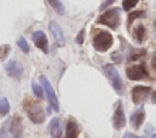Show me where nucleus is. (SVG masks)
Returning a JSON list of instances; mask_svg holds the SVG:
<instances>
[{"mask_svg": "<svg viewBox=\"0 0 156 138\" xmlns=\"http://www.w3.org/2000/svg\"><path fill=\"white\" fill-rule=\"evenodd\" d=\"M23 108L29 117V120L33 123H41L45 120V113L41 108V105L33 100V99H26L23 103Z\"/></svg>", "mask_w": 156, "mask_h": 138, "instance_id": "nucleus-1", "label": "nucleus"}, {"mask_svg": "<svg viewBox=\"0 0 156 138\" xmlns=\"http://www.w3.org/2000/svg\"><path fill=\"white\" fill-rule=\"evenodd\" d=\"M98 23H101L104 25H107L111 29H117V27L121 23V12H119V8L118 7H113V8L107 10L106 12H104L99 17Z\"/></svg>", "mask_w": 156, "mask_h": 138, "instance_id": "nucleus-2", "label": "nucleus"}, {"mask_svg": "<svg viewBox=\"0 0 156 138\" xmlns=\"http://www.w3.org/2000/svg\"><path fill=\"white\" fill-rule=\"evenodd\" d=\"M113 44V38L108 31L101 30L99 31L94 39H93V45L95 47V50H98L99 52H105L107 51Z\"/></svg>", "mask_w": 156, "mask_h": 138, "instance_id": "nucleus-3", "label": "nucleus"}, {"mask_svg": "<svg viewBox=\"0 0 156 138\" xmlns=\"http://www.w3.org/2000/svg\"><path fill=\"white\" fill-rule=\"evenodd\" d=\"M104 70H105V73H106V75L108 77L113 90L117 93L122 94L123 93V82H122V79H121L119 73L117 71V69L112 64H105L104 65Z\"/></svg>", "mask_w": 156, "mask_h": 138, "instance_id": "nucleus-4", "label": "nucleus"}, {"mask_svg": "<svg viewBox=\"0 0 156 138\" xmlns=\"http://www.w3.org/2000/svg\"><path fill=\"white\" fill-rule=\"evenodd\" d=\"M40 82H41V87L44 88V91L46 92V96H48V100L50 103V107L55 110V111H58L60 110V105H58V99L56 97V93L50 84V81L45 77V76H40Z\"/></svg>", "mask_w": 156, "mask_h": 138, "instance_id": "nucleus-5", "label": "nucleus"}, {"mask_svg": "<svg viewBox=\"0 0 156 138\" xmlns=\"http://www.w3.org/2000/svg\"><path fill=\"white\" fill-rule=\"evenodd\" d=\"M126 74L129 80H143L149 76V73L146 70V67L144 63L138 65H132L126 69Z\"/></svg>", "mask_w": 156, "mask_h": 138, "instance_id": "nucleus-6", "label": "nucleus"}, {"mask_svg": "<svg viewBox=\"0 0 156 138\" xmlns=\"http://www.w3.org/2000/svg\"><path fill=\"white\" fill-rule=\"evenodd\" d=\"M150 93H151V87L141 86V85L135 86L132 88V100L134 104H141L147 99Z\"/></svg>", "mask_w": 156, "mask_h": 138, "instance_id": "nucleus-7", "label": "nucleus"}, {"mask_svg": "<svg viewBox=\"0 0 156 138\" xmlns=\"http://www.w3.org/2000/svg\"><path fill=\"white\" fill-rule=\"evenodd\" d=\"M126 126V116L123 111V105L121 100H117L116 109L113 113V127L116 130H122Z\"/></svg>", "mask_w": 156, "mask_h": 138, "instance_id": "nucleus-8", "label": "nucleus"}, {"mask_svg": "<svg viewBox=\"0 0 156 138\" xmlns=\"http://www.w3.org/2000/svg\"><path fill=\"white\" fill-rule=\"evenodd\" d=\"M32 39H33L35 46L39 47L44 53H48L49 52V48H48V46H49L48 45V38H46V35H45L44 31H41V30L34 31L33 35H32Z\"/></svg>", "mask_w": 156, "mask_h": 138, "instance_id": "nucleus-9", "label": "nucleus"}, {"mask_svg": "<svg viewBox=\"0 0 156 138\" xmlns=\"http://www.w3.org/2000/svg\"><path fill=\"white\" fill-rule=\"evenodd\" d=\"M4 68H5L6 73H7V75H10V76H12V77H16V79H18V77L22 75V73H23L22 65H21L18 62L13 61V59L9 61V62L5 64Z\"/></svg>", "mask_w": 156, "mask_h": 138, "instance_id": "nucleus-10", "label": "nucleus"}, {"mask_svg": "<svg viewBox=\"0 0 156 138\" xmlns=\"http://www.w3.org/2000/svg\"><path fill=\"white\" fill-rule=\"evenodd\" d=\"M22 132H23L22 119L20 115H15L10 123V133L12 134V138H21Z\"/></svg>", "mask_w": 156, "mask_h": 138, "instance_id": "nucleus-11", "label": "nucleus"}, {"mask_svg": "<svg viewBox=\"0 0 156 138\" xmlns=\"http://www.w3.org/2000/svg\"><path fill=\"white\" fill-rule=\"evenodd\" d=\"M49 29L55 39V41L60 45V46H63L65 45V38H63V31L61 29V27L56 23V22H50L49 24Z\"/></svg>", "mask_w": 156, "mask_h": 138, "instance_id": "nucleus-12", "label": "nucleus"}, {"mask_svg": "<svg viewBox=\"0 0 156 138\" xmlns=\"http://www.w3.org/2000/svg\"><path fill=\"white\" fill-rule=\"evenodd\" d=\"M49 131H50L51 138H61L62 130H61V125H60L58 117H54L50 121V123H49Z\"/></svg>", "mask_w": 156, "mask_h": 138, "instance_id": "nucleus-13", "label": "nucleus"}, {"mask_svg": "<svg viewBox=\"0 0 156 138\" xmlns=\"http://www.w3.org/2000/svg\"><path fill=\"white\" fill-rule=\"evenodd\" d=\"M144 117H145V111H144L143 108L138 109V110L132 115V117H130V123H132V126H133L134 130H138V128L140 127V125H141L143 121H144Z\"/></svg>", "mask_w": 156, "mask_h": 138, "instance_id": "nucleus-14", "label": "nucleus"}, {"mask_svg": "<svg viewBox=\"0 0 156 138\" xmlns=\"http://www.w3.org/2000/svg\"><path fill=\"white\" fill-rule=\"evenodd\" d=\"M77 137H78V125L74 121L69 120L66 126L65 138H77Z\"/></svg>", "mask_w": 156, "mask_h": 138, "instance_id": "nucleus-15", "label": "nucleus"}, {"mask_svg": "<svg viewBox=\"0 0 156 138\" xmlns=\"http://www.w3.org/2000/svg\"><path fill=\"white\" fill-rule=\"evenodd\" d=\"M10 110V104L9 100L5 97H0V115H6Z\"/></svg>", "mask_w": 156, "mask_h": 138, "instance_id": "nucleus-16", "label": "nucleus"}, {"mask_svg": "<svg viewBox=\"0 0 156 138\" xmlns=\"http://www.w3.org/2000/svg\"><path fill=\"white\" fill-rule=\"evenodd\" d=\"M144 35H145V28L140 24V25H138V27L135 28V30H134V36H135V39H136V41H138L139 44L143 42Z\"/></svg>", "mask_w": 156, "mask_h": 138, "instance_id": "nucleus-17", "label": "nucleus"}, {"mask_svg": "<svg viewBox=\"0 0 156 138\" xmlns=\"http://www.w3.org/2000/svg\"><path fill=\"white\" fill-rule=\"evenodd\" d=\"M48 1H49V4L52 6V8H54L57 13H60V15H62V13H63L65 7H63V5L61 4V1H60V0H48Z\"/></svg>", "mask_w": 156, "mask_h": 138, "instance_id": "nucleus-18", "label": "nucleus"}, {"mask_svg": "<svg viewBox=\"0 0 156 138\" xmlns=\"http://www.w3.org/2000/svg\"><path fill=\"white\" fill-rule=\"evenodd\" d=\"M144 16H145V12L144 11H134V12H130L129 16H128V24L130 25L133 23V21H135L136 18L144 17Z\"/></svg>", "mask_w": 156, "mask_h": 138, "instance_id": "nucleus-19", "label": "nucleus"}, {"mask_svg": "<svg viewBox=\"0 0 156 138\" xmlns=\"http://www.w3.org/2000/svg\"><path fill=\"white\" fill-rule=\"evenodd\" d=\"M32 88H33V92H34V94L39 98V99H41L43 98V87L39 85V84H37L35 81H33L32 82Z\"/></svg>", "mask_w": 156, "mask_h": 138, "instance_id": "nucleus-20", "label": "nucleus"}, {"mask_svg": "<svg viewBox=\"0 0 156 138\" xmlns=\"http://www.w3.org/2000/svg\"><path fill=\"white\" fill-rule=\"evenodd\" d=\"M17 45H18V47H20L24 53H28V52H29V46H28V44H27V41H26L24 38H20V39L17 40Z\"/></svg>", "mask_w": 156, "mask_h": 138, "instance_id": "nucleus-21", "label": "nucleus"}, {"mask_svg": "<svg viewBox=\"0 0 156 138\" xmlns=\"http://www.w3.org/2000/svg\"><path fill=\"white\" fill-rule=\"evenodd\" d=\"M10 51H11L10 45H2V46H0V61L5 59L7 57V54H9Z\"/></svg>", "mask_w": 156, "mask_h": 138, "instance_id": "nucleus-22", "label": "nucleus"}, {"mask_svg": "<svg viewBox=\"0 0 156 138\" xmlns=\"http://www.w3.org/2000/svg\"><path fill=\"white\" fill-rule=\"evenodd\" d=\"M136 4H138V0H123L122 6H123V10L128 11V10L133 8V7H134Z\"/></svg>", "mask_w": 156, "mask_h": 138, "instance_id": "nucleus-23", "label": "nucleus"}, {"mask_svg": "<svg viewBox=\"0 0 156 138\" xmlns=\"http://www.w3.org/2000/svg\"><path fill=\"white\" fill-rule=\"evenodd\" d=\"M83 40H84V29H82V30L78 33L76 41H77L78 44H83Z\"/></svg>", "mask_w": 156, "mask_h": 138, "instance_id": "nucleus-24", "label": "nucleus"}, {"mask_svg": "<svg viewBox=\"0 0 156 138\" xmlns=\"http://www.w3.org/2000/svg\"><path fill=\"white\" fill-rule=\"evenodd\" d=\"M111 2H113V0H107V1H105V2H104V4L101 5V7H100V10H104V8H105L106 6H108V5L111 4Z\"/></svg>", "mask_w": 156, "mask_h": 138, "instance_id": "nucleus-25", "label": "nucleus"}, {"mask_svg": "<svg viewBox=\"0 0 156 138\" xmlns=\"http://www.w3.org/2000/svg\"><path fill=\"white\" fill-rule=\"evenodd\" d=\"M123 138H132V134H130V133H126V134L123 136Z\"/></svg>", "mask_w": 156, "mask_h": 138, "instance_id": "nucleus-26", "label": "nucleus"}, {"mask_svg": "<svg viewBox=\"0 0 156 138\" xmlns=\"http://www.w3.org/2000/svg\"><path fill=\"white\" fill-rule=\"evenodd\" d=\"M46 110H48V114H51V107H50V105L48 107V109H46Z\"/></svg>", "mask_w": 156, "mask_h": 138, "instance_id": "nucleus-27", "label": "nucleus"}, {"mask_svg": "<svg viewBox=\"0 0 156 138\" xmlns=\"http://www.w3.org/2000/svg\"><path fill=\"white\" fill-rule=\"evenodd\" d=\"M151 138H156V134H152V136H151Z\"/></svg>", "mask_w": 156, "mask_h": 138, "instance_id": "nucleus-28", "label": "nucleus"}, {"mask_svg": "<svg viewBox=\"0 0 156 138\" xmlns=\"http://www.w3.org/2000/svg\"><path fill=\"white\" fill-rule=\"evenodd\" d=\"M135 138H143V137H135Z\"/></svg>", "mask_w": 156, "mask_h": 138, "instance_id": "nucleus-29", "label": "nucleus"}]
</instances>
